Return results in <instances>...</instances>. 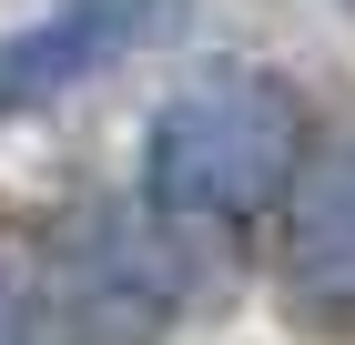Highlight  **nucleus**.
I'll return each mask as SVG.
<instances>
[{
    "instance_id": "obj_6",
    "label": "nucleus",
    "mask_w": 355,
    "mask_h": 345,
    "mask_svg": "<svg viewBox=\"0 0 355 345\" xmlns=\"http://www.w3.org/2000/svg\"><path fill=\"white\" fill-rule=\"evenodd\" d=\"M345 10H355V0H345Z\"/></svg>"
},
{
    "instance_id": "obj_5",
    "label": "nucleus",
    "mask_w": 355,
    "mask_h": 345,
    "mask_svg": "<svg viewBox=\"0 0 355 345\" xmlns=\"http://www.w3.org/2000/svg\"><path fill=\"white\" fill-rule=\"evenodd\" d=\"M0 345H31V305H21L10 285H0Z\"/></svg>"
},
{
    "instance_id": "obj_2",
    "label": "nucleus",
    "mask_w": 355,
    "mask_h": 345,
    "mask_svg": "<svg viewBox=\"0 0 355 345\" xmlns=\"http://www.w3.org/2000/svg\"><path fill=\"white\" fill-rule=\"evenodd\" d=\"M31 274H41V315L61 345H163L193 285L173 224L153 203H112V193H82L71 213H51Z\"/></svg>"
},
{
    "instance_id": "obj_4",
    "label": "nucleus",
    "mask_w": 355,
    "mask_h": 345,
    "mask_svg": "<svg viewBox=\"0 0 355 345\" xmlns=\"http://www.w3.org/2000/svg\"><path fill=\"white\" fill-rule=\"evenodd\" d=\"M274 213H284V294L315 325H355V142H315Z\"/></svg>"
},
{
    "instance_id": "obj_1",
    "label": "nucleus",
    "mask_w": 355,
    "mask_h": 345,
    "mask_svg": "<svg viewBox=\"0 0 355 345\" xmlns=\"http://www.w3.org/2000/svg\"><path fill=\"white\" fill-rule=\"evenodd\" d=\"M315 153V112L284 71L264 61H203L153 102L142 133V203L193 213V224H244V213L284 203Z\"/></svg>"
},
{
    "instance_id": "obj_3",
    "label": "nucleus",
    "mask_w": 355,
    "mask_h": 345,
    "mask_svg": "<svg viewBox=\"0 0 355 345\" xmlns=\"http://www.w3.org/2000/svg\"><path fill=\"white\" fill-rule=\"evenodd\" d=\"M193 0H51V10H31L21 31H0V122H21V112H51L71 102L82 81L122 71L142 41H163L183 21Z\"/></svg>"
}]
</instances>
